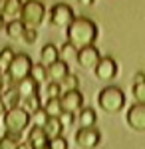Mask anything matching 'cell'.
Here are the masks:
<instances>
[{"label": "cell", "instance_id": "obj_26", "mask_svg": "<svg viewBox=\"0 0 145 149\" xmlns=\"http://www.w3.org/2000/svg\"><path fill=\"white\" fill-rule=\"evenodd\" d=\"M14 56H16V52L12 50V48H2L0 50V70H2V74L8 70V66H10V62L14 60Z\"/></svg>", "mask_w": 145, "mask_h": 149}, {"label": "cell", "instance_id": "obj_27", "mask_svg": "<svg viewBox=\"0 0 145 149\" xmlns=\"http://www.w3.org/2000/svg\"><path fill=\"white\" fill-rule=\"evenodd\" d=\"M60 86H62V92H72V90H78L79 80H78V76H74V74L70 72L66 78L60 81Z\"/></svg>", "mask_w": 145, "mask_h": 149}, {"label": "cell", "instance_id": "obj_13", "mask_svg": "<svg viewBox=\"0 0 145 149\" xmlns=\"http://www.w3.org/2000/svg\"><path fill=\"white\" fill-rule=\"evenodd\" d=\"M68 74H70V66H68V62H64V60H58V62L48 66V81L60 84Z\"/></svg>", "mask_w": 145, "mask_h": 149}, {"label": "cell", "instance_id": "obj_6", "mask_svg": "<svg viewBox=\"0 0 145 149\" xmlns=\"http://www.w3.org/2000/svg\"><path fill=\"white\" fill-rule=\"evenodd\" d=\"M101 141V133L98 127H79L76 131V145L79 149H96Z\"/></svg>", "mask_w": 145, "mask_h": 149}, {"label": "cell", "instance_id": "obj_11", "mask_svg": "<svg viewBox=\"0 0 145 149\" xmlns=\"http://www.w3.org/2000/svg\"><path fill=\"white\" fill-rule=\"evenodd\" d=\"M100 60H101V54H100V50H98L96 46H86V48H82V50H78L76 62L79 64V68L93 70L96 66H98Z\"/></svg>", "mask_w": 145, "mask_h": 149}, {"label": "cell", "instance_id": "obj_34", "mask_svg": "<svg viewBox=\"0 0 145 149\" xmlns=\"http://www.w3.org/2000/svg\"><path fill=\"white\" fill-rule=\"evenodd\" d=\"M6 103H4V100H2V95H0V117H4V113H6Z\"/></svg>", "mask_w": 145, "mask_h": 149}, {"label": "cell", "instance_id": "obj_20", "mask_svg": "<svg viewBox=\"0 0 145 149\" xmlns=\"http://www.w3.org/2000/svg\"><path fill=\"white\" fill-rule=\"evenodd\" d=\"M38 84L28 76V78H24V80H20L18 84H16V90H18V93H20V97H26V95H32V93H38Z\"/></svg>", "mask_w": 145, "mask_h": 149}, {"label": "cell", "instance_id": "obj_24", "mask_svg": "<svg viewBox=\"0 0 145 149\" xmlns=\"http://www.w3.org/2000/svg\"><path fill=\"white\" fill-rule=\"evenodd\" d=\"M58 52H60V60H64V62H72V60L78 58V48L74 46L72 42H68V40L62 44V48Z\"/></svg>", "mask_w": 145, "mask_h": 149}, {"label": "cell", "instance_id": "obj_17", "mask_svg": "<svg viewBox=\"0 0 145 149\" xmlns=\"http://www.w3.org/2000/svg\"><path fill=\"white\" fill-rule=\"evenodd\" d=\"M60 60V52H58V48L54 44H46L42 50H40V64H44L46 68L50 66V64H54Z\"/></svg>", "mask_w": 145, "mask_h": 149}, {"label": "cell", "instance_id": "obj_3", "mask_svg": "<svg viewBox=\"0 0 145 149\" xmlns=\"http://www.w3.org/2000/svg\"><path fill=\"white\" fill-rule=\"evenodd\" d=\"M98 103L105 113H119L125 107V93L117 86H107L100 92Z\"/></svg>", "mask_w": 145, "mask_h": 149}, {"label": "cell", "instance_id": "obj_23", "mask_svg": "<svg viewBox=\"0 0 145 149\" xmlns=\"http://www.w3.org/2000/svg\"><path fill=\"white\" fill-rule=\"evenodd\" d=\"M20 107H22V109H26L28 113L36 111L38 107H42V103H40V95H38V93H32V95L22 97V100H20Z\"/></svg>", "mask_w": 145, "mask_h": 149}, {"label": "cell", "instance_id": "obj_4", "mask_svg": "<svg viewBox=\"0 0 145 149\" xmlns=\"http://www.w3.org/2000/svg\"><path fill=\"white\" fill-rule=\"evenodd\" d=\"M28 125H30V113L26 109H22L20 105L6 109V113H4V129H6V133L22 135L28 129Z\"/></svg>", "mask_w": 145, "mask_h": 149}, {"label": "cell", "instance_id": "obj_12", "mask_svg": "<svg viewBox=\"0 0 145 149\" xmlns=\"http://www.w3.org/2000/svg\"><path fill=\"white\" fill-rule=\"evenodd\" d=\"M22 6H24V0H4L2 6H0V14L4 16L6 22L18 20L20 14H22Z\"/></svg>", "mask_w": 145, "mask_h": 149}, {"label": "cell", "instance_id": "obj_31", "mask_svg": "<svg viewBox=\"0 0 145 149\" xmlns=\"http://www.w3.org/2000/svg\"><path fill=\"white\" fill-rule=\"evenodd\" d=\"M48 147L50 149H68V139L64 135H58V137L48 141Z\"/></svg>", "mask_w": 145, "mask_h": 149}, {"label": "cell", "instance_id": "obj_40", "mask_svg": "<svg viewBox=\"0 0 145 149\" xmlns=\"http://www.w3.org/2000/svg\"><path fill=\"white\" fill-rule=\"evenodd\" d=\"M2 2H4V0H0V6H2Z\"/></svg>", "mask_w": 145, "mask_h": 149}, {"label": "cell", "instance_id": "obj_35", "mask_svg": "<svg viewBox=\"0 0 145 149\" xmlns=\"http://www.w3.org/2000/svg\"><path fill=\"white\" fill-rule=\"evenodd\" d=\"M16 149H32V145H30L28 141H20V145H18Z\"/></svg>", "mask_w": 145, "mask_h": 149}, {"label": "cell", "instance_id": "obj_14", "mask_svg": "<svg viewBox=\"0 0 145 149\" xmlns=\"http://www.w3.org/2000/svg\"><path fill=\"white\" fill-rule=\"evenodd\" d=\"M32 149H40V147H46L48 145V135H46L44 127H38V125H32L30 127V131H28V139H26Z\"/></svg>", "mask_w": 145, "mask_h": 149}, {"label": "cell", "instance_id": "obj_18", "mask_svg": "<svg viewBox=\"0 0 145 149\" xmlns=\"http://www.w3.org/2000/svg\"><path fill=\"white\" fill-rule=\"evenodd\" d=\"M0 95H2V100H4L8 109L10 107H18L20 105V100H22L18 90H16V86H4V92L0 93Z\"/></svg>", "mask_w": 145, "mask_h": 149}, {"label": "cell", "instance_id": "obj_19", "mask_svg": "<svg viewBox=\"0 0 145 149\" xmlns=\"http://www.w3.org/2000/svg\"><path fill=\"white\" fill-rule=\"evenodd\" d=\"M24 30H26V26L22 24V20H20V18H18V20H10V22H6V26H4L6 36H8V38H12V40H22Z\"/></svg>", "mask_w": 145, "mask_h": 149}, {"label": "cell", "instance_id": "obj_15", "mask_svg": "<svg viewBox=\"0 0 145 149\" xmlns=\"http://www.w3.org/2000/svg\"><path fill=\"white\" fill-rule=\"evenodd\" d=\"M42 127H44L48 139H54V137H58V135H62V133H64V123H62V119H60V117H48V119H46V123Z\"/></svg>", "mask_w": 145, "mask_h": 149}, {"label": "cell", "instance_id": "obj_38", "mask_svg": "<svg viewBox=\"0 0 145 149\" xmlns=\"http://www.w3.org/2000/svg\"><path fill=\"white\" fill-rule=\"evenodd\" d=\"M6 20H4V16H2V14H0V30H4V26H6Z\"/></svg>", "mask_w": 145, "mask_h": 149}, {"label": "cell", "instance_id": "obj_16", "mask_svg": "<svg viewBox=\"0 0 145 149\" xmlns=\"http://www.w3.org/2000/svg\"><path fill=\"white\" fill-rule=\"evenodd\" d=\"M76 119L79 121V127H96L98 115H96L93 107H82L78 111V115H76Z\"/></svg>", "mask_w": 145, "mask_h": 149}, {"label": "cell", "instance_id": "obj_29", "mask_svg": "<svg viewBox=\"0 0 145 149\" xmlns=\"http://www.w3.org/2000/svg\"><path fill=\"white\" fill-rule=\"evenodd\" d=\"M46 88V100H50V97H60L62 95V86L60 84H56V81H48V84H44Z\"/></svg>", "mask_w": 145, "mask_h": 149}, {"label": "cell", "instance_id": "obj_2", "mask_svg": "<svg viewBox=\"0 0 145 149\" xmlns=\"http://www.w3.org/2000/svg\"><path fill=\"white\" fill-rule=\"evenodd\" d=\"M32 70V60L26 54H16L14 60L10 62L8 70L4 72V86H16L20 80L30 76Z\"/></svg>", "mask_w": 145, "mask_h": 149}, {"label": "cell", "instance_id": "obj_10", "mask_svg": "<svg viewBox=\"0 0 145 149\" xmlns=\"http://www.w3.org/2000/svg\"><path fill=\"white\" fill-rule=\"evenodd\" d=\"M60 103H62V109L66 113H74L78 115V111L84 105V95L79 93V90H72V92H64L60 95Z\"/></svg>", "mask_w": 145, "mask_h": 149}, {"label": "cell", "instance_id": "obj_7", "mask_svg": "<svg viewBox=\"0 0 145 149\" xmlns=\"http://www.w3.org/2000/svg\"><path fill=\"white\" fill-rule=\"evenodd\" d=\"M74 18H76V16H74L72 6H68V4H64V2L56 4V6L50 10V24L56 26V28H68Z\"/></svg>", "mask_w": 145, "mask_h": 149}, {"label": "cell", "instance_id": "obj_25", "mask_svg": "<svg viewBox=\"0 0 145 149\" xmlns=\"http://www.w3.org/2000/svg\"><path fill=\"white\" fill-rule=\"evenodd\" d=\"M22 141V135H14V133H6L0 137V149H16Z\"/></svg>", "mask_w": 145, "mask_h": 149}, {"label": "cell", "instance_id": "obj_5", "mask_svg": "<svg viewBox=\"0 0 145 149\" xmlns=\"http://www.w3.org/2000/svg\"><path fill=\"white\" fill-rule=\"evenodd\" d=\"M46 18V8L40 0H26L22 6L20 20L26 28H38Z\"/></svg>", "mask_w": 145, "mask_h": 149}, {"label": "cell", "instance_id": "obj_21", "mask_svg": "<svg viewBox=\"0 0 145 149\" xmlns=\"http://www.w3.org/2000/svg\"><path fill=\"white\" fill-rule=\"evenodd\" d=\"M30 78H32L38 86H44L48 84V68L44 64H32V70H30Z\"/></svg>", "mask_w": 145, "mask_h": 149}, {"label": "cell", "instance_id": "obj_8", "mask_svg": "<svg viewBox=\"0 0 145 149\" xmlns=\"http://www.w3.org/2000/svg\"><path fill=\"white\" fill-rule=\"evenodd\" d=\"M125 121L133 131H145V103L135 102L127 113H125Z\"/></svg>", "mask_w": 145, "mask_h": 149}, {"label": "cell", "instance_id": "obj_22", "mask_svg": "<svg viewBox=\"0 0 145 149\" xmlns=\"http://www.w3.org/2000/svg\"><path fill=\"white\" fill-rule=\"evenodd\" d=\"M44 109H46V113H48V117H60V115L64 113L62 103H60V97H50V100H46Z\"/></svg>", "mask_w": 145, "mask_h": 149}, {"label": "cell", "instance_id": "obj_30", "mask_svg": "<svg viewBox=\"0 0 145 149\" xmlns=\"http://www.w3.org/2000/svg\"><path fill=\"white\" fill-rule=\"evenodd\" d=\"M133 97H135V102L145 103V80L133 81Z\"/></svg>", "mask_w": 145, "mask_h": 149}, {"label": "cell", "instance_id": "obj_32", "mask_svg": "<svg viewBox=\"0 0 145 149\" xmlns=\"http://www.w3.org/2000/svg\"><path fill=\"white\" fill-rule=\"evenodd\" d=\"M22 40L26 42V44H34V42L38 40V32H36V28H26V30H24Z\"/></svg>", "mask_w": 145, "mask_h": 149}, {"label": "cell", "instance_id": "obj_28", "mask_svg": "<svg viewBox=\"0 0 145 149\" xmlns=\"http://www.w3.org/2000/svg\"><path fill=\"white\" fill-rule=\"evenodd\" d=\"M46 119H48V113H46L44 105H42V107H38L36 111H32V113H30V121H32V125L42 127L46 123Z\"/></svg>", "mask_w": 145, "mask_h": 149}, {"label": "cell", "instance_id": "obj_37", "mask_svg": "<svg viewBox=\"0 0 145 149\" xmlns=\"http://www.w3.org/2000/svg\"><path fill=\"white\" fill-rule=\"evenodd\" d=\"M4 92V76H2V70H0V93Z\"/></svg>", "mask_w": 145, "mask_h": 149}, {"label": "cell", "instance_id": "obj_9", "mask_svg": "<svg viewBox=\"0 0 145 149\" xmlns=\"http://www.w3.org/2000/svg\"><path fill=\"white\" fill-rule=\"evenodd\" d=\"M93 76L101 81H112L117 76V62L109 56L101 58L100 62H98V66L93 68Z\"/></svg>", "mask_w": 145, "mask_h": 149}, {"label": "cell", "instance_id": "obj_36", "mask_svg": "<svg viewBox=\"0 0 145 149\" xmlns=\"http://www.w3.org/2000/svg\"><path fill=\"white\" fill-rule=\"evenodd\" d=\"M78 2L82 4V6H91V4H93L96 0H78Z\"/></svg>", "mask_w": 145, "mask_h": 149}, {"label": "cell", "instance_id": "obj_1", "mask_svg": "<svg viewBox=\"0 0 145 149\" xmlns=\"http://www.w3.org/2000/svg\"><path fill=\"white\" fill-rule=\"evenodd\" d=\"M66 38L68 42H72L74 46L82 50L86 46H93V42L98 40V26L93 20H89L86 16L74 18L70 26L66 28Z\"/></svg>", "mask_w": 145, "mask_h": 149}, {"label": "cell", "instance_id": "obj_39", "mask_svg": "<svg viewBox=\"0 0 145 149\" xmlns=\"http://www.w3.org/2000/svg\"><path fill=\"white\" fill-rule=\"evenodd\" d=\"M40 149H50V147H48V145H46V147H40Z\"/></svg>", "mask_w": 145, "mask_h": 149}, {"label": "cell", "instance_id": "obj_33", "mask_svg": "<svg viewBox=\"0 0 145 149\" xmlns=\"http://www.w3.org/2000/svg\"><path fill=\"white\" fill-rule=\"evenodd\" d=\"M60 119H62L64 127H70L72 123H74V121H76V115H74V113H66V111H64V113L60 115Z\"/></svg>", "mask_w": 145, "mask_h": 149}]
</instances>
